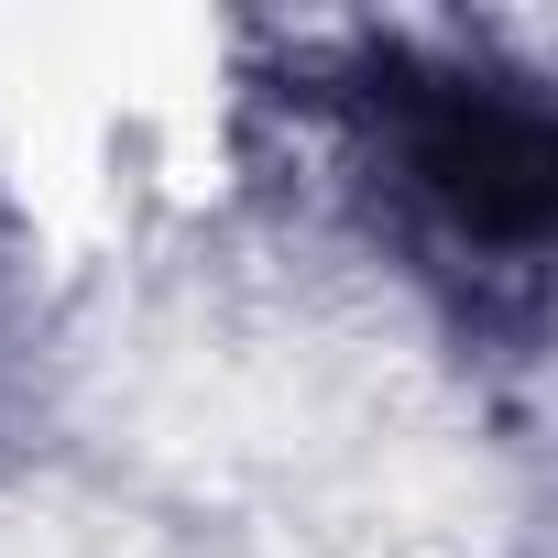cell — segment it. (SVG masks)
Instances as JSON below:
<instances>
[{"label": "cell", "mask_w": 558, "mask_h": 558, "mask_svg": "<svg viewBox=\"0 0 558 558\" xmlns=\"http://www.w3.org/2000/svg\"><path fill=\"white\" fill-rule=\"evenodd\" d=\"M351 175L384 186L416 252L471 274V296L536 307V252H547V110L514 77L405 66L384 56L351 77Z\"/></svg>", "instance_id": "1"}]
</instances>
